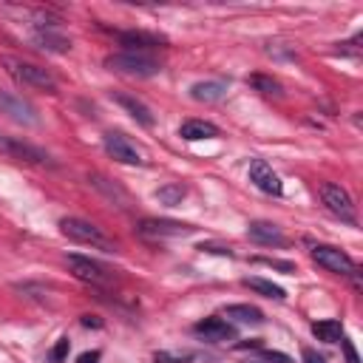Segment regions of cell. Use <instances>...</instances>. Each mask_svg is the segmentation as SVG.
Wrapping results in <instances>:
<instances>
[{"instance_id":"obj_8","label":"cell","mask_w":363,"mask_h":363,"mask_svg":"<svg viewBox=\"0 0 363 363\" xmlns=\"http://www.w3.org/2000/svg\"><path fill=\"white\" fill-rule=\"evenodd\" d=\"M136 233L145 238H179V235L193 233V227L182 221H170V218H142L136 224Z\"/></svg>"},{"instance_id":"obj_14","label":"cell","mask_w":363,"mask_h":363,"mask_svg":"<svg viewBox=\"0 0 363 363\" xmlns=\"http://www.w3.org/2000/svg\"><path fill=\"white\" fill-rule=\"evenodd\" d=\"M164 43H167L164 37L150 34V31H139V28L119 34V45H125V51H133V54H145V51L159 48V45H164Z\"/></svg>"},{"instance_id":"obj_26","label":"cell","mask_w":363,"mask_h":363,"mask_svg":"<svg viewBox=\"0 0 363 363\" xmlns=\"http://www.w3.org/2000/svg\"><path fill=\"white\" fill-rule=\"evenodd\" d=\"M255 264H264V267H272V269H281V272H292L295 264L292 261H278V258H252Z\"/></svg>"},{"instance_id":"obj_20","label":"cell","mask_w":363,"mask_h":363,"mask_svg":"<svg viewBox=\"0 0 363 363\" xmlns=\"http://www.w3.org/2000/svg\"><path fill=\"white\" fill-rule=\"evenodd\" d=\"M312 335H315L318 340H323V343H337V340L343 337V326H340V320H335V318L318 320V323H312Z\"/></svg>"},{"instance_id":"obj_16","label":"cell","mask_w":363,"mask_h":363,"mask_svg":"<svg viewBox=\"0 0 363 363\" xmlns=\"http://www.w3.org/2000/svg\"><path fill=\"white\" fill-rule=\"evenodd\" d=\"M179 136L187 139V142L213 139V136H218V128H216L213 122H204V119H187V122L179 128Z\"/></svg>"},{"instance_id":"obj_7","label":"cell","mask_w":363,"mask_h":363,"mask_svg":"<svg viewBox=\"0 0 363 363\" xmlns=\"http://www.w3.org/2000/svg\"><path fill=\"white\" fill-rule=\"evenodd\" d=\"M312 258L323 267V269H329V272H335V275H352L357 267H354V261L343 252V250H337V247H332V244H318V247H312Z\"/></svg>"},{"instance_id":"obj_2","label":"cell","mask_w":363,"mask_h":363,"mask_svg":"<svg viewBox=\"0 0 363 363\" xmlns=\"http://www.w3.org/2000/svg\"><path fill=\"white\" fill-rule=\"evenodd\" d=\"M105 68L116 71V74H125V77H136V79H147V77H156L162 71V65L153 57L133 54V51H119V54L105 57Z\"/></svg>"},{"instance_id":"obj_1","label":"cell","mask_w":363,"mask_h":363,"mask_svg":"<svg viewBox=\"0 0 363 363\" xmlns=\"http://www.w3.org/2000/svg\"><path fill=\"white\" fill-rule=\"evenodd\" d=\"M3 65L9 71V77H14L20 85H28V88H37V91H45V94H57V77L34 62H23L17 57H3Z\"/></svg>"},{"instance_id":"obj_33","label":"cell","mask_w":363,"mask_h":363,"mask_svg":"<svg viewBox=\"0 0 363 363\" xmlns=\"http://www.w3.org/2000/svg\"><path fill=\"white\" fill-rule=\"evenodd\" d=\"M99 360V352L94 349V352H82L79 357H77V363H96Z\"/></svg>"},{"instance_id":"obj_30","label":"cell","mask_w":363,"mask_h":363,"mask_svg":"<svg viewBox=\"0 0 363 363\" xmlns=\"http://www.w3.org/2000/svg\"><path fill=\"white\" fill-rule=\"evenodd\" d=\"M340 346H343V352H346V360H349V363H360V357H357V352H354V346H352V340H346V337H340Z\"/></svg>"},{"instance_id":"obj_24","label":"cell","mask_w":363,"mask_h":363,"mask_svg":"<svg viewBox=\"0 0 363 363\" xmlns=\"http://www.w3.org/2000/svg\"><path fill=\"white\" fill-rule=\"evenodd\" d=\"M156 199H159L162 204L173 207V204H179V201L184 199V187H182V184H164V187L156 190Z\"/></svg>"},{"instance_id":"obj_29","label":"cell","mask_w":363,"mask_h":363,"mask_svg":"<svg viewBox=\"0 0 363 363\" xmlns=\"http://www.w3.org/2000/svg\"><path fill=\"white\" fill-rule=\"evenodd\" d=\"M199 250H204V252H218V255L233 258V250H230V247H221V244H201Z\"/></svg>"},{"instance_id":"obj_6","label":"cell","mask_w":363,"mask_h":363,"mask_svg":"<svg viewBox=\"0 0 363 363\" xmlns=\"http://www.w3.org/2000/svg\"><path fill=\"white\" fill-rule=\"evenodd\" d=\"M105 153L111 156V159H116L119 164H145L147 159H145V153H142V147L136 145V142H130L125 133H105Z\"/></svg>"},{"instance_id":"obj_12","label":"cell","mask_w":363,"mask_h":363,"mask_svg":"<svg viewBox=\"0 0 363 363\" xmlns=\"http://www.w3.org/2000/svg\"><path fill=\"white\" fill-rule=\"evenodd\" d=\"M193 332H196L199 337H204V340H213V343H221V340H233V337H235L233 323L224 320V318H216V315L199 320V323L193 326Z\"/></svg>"},{"instance_id":"obj_28","label":"cell","mask_w":363,"mask_h":363,"mask_svg":"<svg viewBox=\"0 0 363 363\" xmlns=\"http://www.w3.org/2000/svg\"><path fill=\"white\" fill-rule=\"evenodd\" d=\"M261 357H264L267 363H292V357H289V354H284V352H272V349H264V352H261Z\"/></svg>"},{"instance_id":"obj_4","label":"cell","mask_w":363,"mask_h":363,"mask_svg":"<svg viewBox=\"0 0 363 363\" xmlns=\"http://www.w3.org/2000/svg\"><path fill=\"white\" fill-rule=\"evenodd\" d=\"M318 193H320V201L326 204V210L332 216H337L340 221H346L352 227L357 224V210H354V201H352V196H349L346 187H340L335 182H323Z\"/></svg>"},{"instance_id":"obj_27","label":"cell","mask_w":363,"mask_h":363,"mask_svg":"<svg viewBox=\"0 0 363 363\" xmlns=\"http://www.w3.org/2000/svg\"><path fill=\"white\" fill-rule=\"evenodd\" d=\"M193 354L184 352V354H170V352H156V363H187Z\"/></svg>"},{"instance_id":"obj_34","label":"cell","mask_w":363,"mask_h":363,"mask_svg":"<svg viewBox=\"0 0 363 363\" xmlns=\"http://www.w3.org/2000/svg\"><path fill=\"white\" fill-rule=\"evenodd\" d=\"M252 363H261V360H252Z\"/></svg>"},{"instance_id":"obj_22","label":"cell","mask_w":363,"mask_h":363,"mask_svg":"<svg viewBox=\"0 0 363 363\" xmlns=\"http://www.w3.org/2000/svg\"><path fill=\"white\" fill-rule=\"evenodd\" d=\"M91 184H94V187H99V190H105V196H108L111 201H113V199H119V207H128V204H130L128 193H125V190H119L116 184H108V179H105V176L94 173V176H91Z\"/></svg>"},{"instance_id":"obj_5","label":"cell","mask_w":363,"mask_h":363,"mask_svg":"<svg viewBox=\"0 0 363 363\" xmlns=\"http://www.w3.org/2000/svg\"><path fill=\"white\" fill-rule=\"evenodd\" d=\"M65 264H68V272H71L77 281H82V284H91V286H108V284L113 281V272H108L102 264H96V261H91V258L68 255Z\"/></svg>"},{"instance_id":"obj_15","label":"cell","mask_w":363,"mask_h":363,"mask_svg":"<svg viewBox=\"0 0 363 363\" xmlns=\"http://www.w3.org/2000/svg\"><path fill=\"white\" fill-rule=\"evenodd\" d=\"M31 40H34V45L40 51H48V54H65V51H71V40L65 34H60L57 28H37Z\"/></svg>"},{"instance_id":"obj_13","label":"cell","mask_w":363,"mask_h":363,"mask_svg":"<svg viewBox=\"0 0 363 363\" xmlns=\"http://www.w3.org/2000/svg\"><path fill=\"white\" fill-rule=\"evenodd\" d=\"M247 235H250L255 244H264V247H286V235L281 233V227L272 224V221H264V218L250 221Z\"/></svg>"},{"instance_id":"obj_9","label":"cell","mask_w":363,"mask_h":363,"mask_svg":"<svg viewBox=\"0 0 363 363\" xmlns=\"http://www.w3.org/2000/svg\"><path fill=\"white\" fill-rule=\"evenodd\" d=\"M250 182H252L261 193H267V196H281V193H284V184H281L278 173H275L264 159H252V162H250Z\"/></svg>"},{"instance_id":"obj_17","label":"cell","mask_w":363,"mask_h":363,"mask_svg":"<svg viewBox=\"0 0 363 363\" xmlns=\"http://www.w3.org/2000/svg\"><path fill=\"white\" fill-rule=\"evenodd\" d=\"M116 102H119L139 125H145V128L153 125V113H150V108H147L142 99H136V96H130V94H116Z\"/></svg>"},{"instance_id":"obj_23","label":"cell","mask_w":363,"mask_h":363,"mask_svg":"<svg viewBox=\"0 0 363 363\" xmlns=\"http://www.w3.org/2000/svg\"><path fill=\"white\" fill-rule=\"evenodd\" d=\"M250 85H252L255 91L267 94V96H281V82H278V79H272V77L252 74V77H250Z\"/></svg>"},{"instance_id":"obj_31","label":"cell","mask_w":363,"mask_h":363,"mask_svg":"<svg viewBox=\"0 0 363 363\" xmlns=\"http://www.w3.org/2000/svg\"><path fill=\"white\" fill-rule=\"evenodd\" d=\"M303 363H326L315 349H303Z\"/></svg>"},{"instance_id":"obj_18","label":"cell","mask_w":363,"mask_h":363,"mask_svg":"<svg viewBox=\"0 0 363 363\" xmlns=\"http://www.w3.org/2000/svg\"><path fill=\"white\" fill-rule=\"evenodd\" d=\"M224 94H227V85H224V82H218V79L196 82V85L190 88V96H193L196 102H218Z\"/></svg>"},{"instance_id":"obj_3","label":"cell","mask_w":363,"mask_h":363,"mask_svg":"<svg viewBox=\"0 0 363 363\" xmlns=\"http://www.w3.org/2000/svg\"><path fill=\"white\" fill-rule=\"evenodd\" d=\"M60 230H62V235H68L71 241L88 244V247L102 250V252H116V244H113L96 224H91V221H85V218H74V216H68V218L60 221Z\"/></svg>"},{"instance_id":"obj_25","label":"cell","mask_w":363,"mask_h":363,"mask_svg":"<svg viewBox=\"0 0 363 363\" xmlns=\"http://www.w3.org/2000/svg\"><path fill=\"white\" fill-rule=\"evenodd\" d=\"M68 352H71V340L68 337H60L57 346L48 352V363H62L68 357Z\"/></svg>"},{"instance_id":"obj_10","label":"cell","mask_w":363,"mask_h":363,"mask_svg":"<svg viewBox=\"0 0 363 363\" xmlns=\"http://www.w3.org/2000/svg\"><path fill=\"white\" fill-rule=\"evenodd\" d=\"M0 113H6L9 119L20 122V125H37V111L23 99V96H14L9 91H0Z\"/></svg>"},{"instance_id":"obj_21","label":"cell","mask_w":363,"mask_h":363,"mask_svg":"<svg viewBox=\"0 0 363 363\" xmlns=\"http://www.w3.org/2000/svg\"><path fill=\"white\" fill-rule=\"evenodd\" d=\"M244 286H250L252 292H258V295H264V298H275V301H284V289L278 286V284H272V281H264V278H244Z\"/></svg>"},{"instance_id":"obj_19","label":"cell","mask_w":363,"mask_h":363,"mask_svg":"<svg viewBox=\"0 0 363 363\" xmlns=\"http://www.w3.org/2000/svg\"><path fill=\"white\" fill-rule=\"evenodd\" d=\"M227 318H233L238 323H252V326L264 323V312L258 306H250V303H233V306H227Z\"/></svg>"},{"instance_id":"obj_11","label":"cell","mask_w":363,"mask_h":363,"mask_svg":"<svg viewBox=\"0 0 363 363\" xmlns=\"http://www.w3.org/2000/svg\"><path fill=\"white\" fill-rule=\"evenodd\" d=\"M0 150L14 156V159H20V162H31V164H45L48 162V156L40 147H34L28 142H20L14 136H3V133H0Z\"/></svg>"},{"instance_id":"obj_32","label":"cell","mask_w":363,"mask_h":363,"mask_svg":"<svg viewBox=\"0 0 363 363\" xmlns=\"http://www.w3.org/2000/svg\"><path fill=\"white\" fill-rule=\"evenodd\" d=\"M79 323H82V326H94V329H99V326H102V320H99L96 315H82V318H79Z\"/></svg>"}]
</instances>
